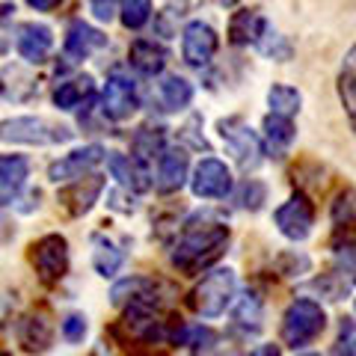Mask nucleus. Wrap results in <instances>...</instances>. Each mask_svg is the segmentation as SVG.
Segmentation results:
<instances>
[{"label": "nucleus", "instance_id": "1", "mask_svg": "<svg viewBox=\"0 0 356 356\" xmlns=\"http://www.w3.org/2000/svg\"><path fill=\"white\" fill-rule=\"evenodd\" d=\"M232 232L229 226L211 220V217H193L184 222L181 235H178L175 247L170 252V261L187 276H196L199 270L211 267L229 247Z\"/></svg>", "mask_w": 356, "mask_h": 356}, {"label": "nucleus", "instance_id": "2", "mask_svg": "<svg viewBox=\"0 0 356 356\" xmlns=\"http://www.w3.org/2000/svg\"><path fill=\"white\" fill-rule=\"evenodd\" d=\"M235 288H238L235 270H232V267H214L191 291L187 303H191V309L199 318H220L222 312L229 309L232 300H235Z\"/></svg>", "mask_w": 356, "mask_h": 356}, {"label": "nucleus", "instance_id": "3", "mask_svg": "<svg viewBox=\"0 0 356 356\" xmlns=\"http://www.w3.org/2000/svg\"><path fill=\"white\" fill-rule=\"evenodd\" d=\"M327 330V315L318 300L297 297L282 315V341L288 348H306Z\"/></svg>", "mask_w": 356, "mask_h": 356}, {"label": "nucleus", "instance_id": "4", "mask_svg": "<svg viewBox=\"0 0 356 356\" xmlns=\"http://www.w3.org/2000/svg\"><path fill=\"white\" fill-rule=\"evenodd\" d=\"M3 140L6 143H27V146H51V143H69L72 131L63 125H51L39 116H18L3 122Z\"/></svg>", "mask_w": 356, "mask_h": 356}, {"label": "nucleus", "instance_id": "5", "mask_svg": "<svg viewBox=\"0 0 356 356\" xmlns=\"http://www.w3.org/2000/svg\"><path fill=\"white\" fill-rule=\"evenodd\" d=\"M30 250V261L44 285H57L69 273V243L63 235H44Z\"/></svg>", "mask_w": 356, "mask_h": 356}, {"label": "nucleus", "instance_id": "6", "mask_svg": "<svg viewBox=\"0 0 356 356\" xmlns=\"http://www.w3.org/2000/svg\"><path fill=\"white\" fill-rule=\"evenodd\" d=\"M140 107V92H137V83L131 77L116 69L110 72L107 83H104V92H102V113L113 122H125L137 113Z\"/></svg>", "mask_w": 356, "mask_h": 356}, {"label": "nucleus", "instance_id": "7", "mask_svg": "<svg viewBox=\"0 0 356 356\" xmlns=\"http://www.w3.org/2000/svg\"><path fill=\"white\" fill-rule=\"evenodd\" d=\"M273 222L288 241H306L315 226V205L309 202L306 193H294L288 202L276 208Z\"/></svg>", "mask_w": 356, "mask_h": 356}, {"label": "nucleus", "instance_id": "8", "mask_svg": "<svg viewBox=\"0 0 356 356\" xmlns=\"http://www.w3.org/2000/svg\"><path fill=\"white\" fill-rule=\"evenodd\" d=\"M217 131H220L222 143L232 149V154L238 158V163L243 166V170H252V166L261 161V143H259V137L250 131V125L243 119H238V116L220 119Z\"/></svg>", "mask_w": 356, "mask_h": 356}, {"label": "nucleus", "instance_id": "9", "mask_svg": "<svg viewBox=\"0 0 356 356\" xmlns=\"http://www.w3.org/2000/svg\"><path fill=\"white\" fill-rule=\"evenodd\" d=\"M217 44H220V39H217L214 27L205 24V21H191L181 33V57L187 65L202 69V65H208L214 60Z\"/></svg>", "mask_w": 356, "mask_h": 356}, {"label": "nucleus", "instance_id": "10", "mask_svg": "<svg viewBox=\"0 0 356 356\" xmlns=\"http://www.w3.org/2000/svg\"><path fill=\"white\" fill-rule=\"evenodd\" d=\"M191 191L199 199H226L232 193V170L217 158L199 161L191 178Z\"/></svg>", "mask_w": 356, "mask_h": 356}, {"label": "nucleus", "instance_id": "11", "mask_svg": "<svg viewBox=\"0 0 356 356\" xmlns=\"http://www.w3.org/2000/svg\"><path fill=\"white\" fill-rule=\"evenodd\" d=\"M107 161V154L102 146H83V149H74L72 154H65V158L54 161L48 166V178L54 184H65V181H77V178H83L86 172H92L98 163Z\"/></svg>", "mask_w": 356, "mask_h": 356}, {"label": "nucleus", "instance_id": "12", "mask_svg": "<svg viewBox=\"0 0 356 356\" xmlns=\"http://www.w3.org/2000/svg\"><path fill=\"white\" fill-rule=\"evenodd\" d=\"M15 336H18V344L27 353L39 356L54 344V324H51V318L44 315V312H30V315H24L18 321Z\"/></svg>", "mask_w": 356, "mask_h": 356}, {"label": "nucleus", "instance_id": "13", "mask_svg": "<svg viewBox=\"0 0 356 356\" xmlns=\"http://www.w3.org/2000/svg\"><path fill=\"white\" fill-rule=\"evenodd\" d=\"M104 191V178L102 175H86V178H77L72 181L65 191L60 193V202L65 205L72 217H83L92 211V205L98 202V196Z\"/></svg>", "mask_w": 356, "mask_h": 356}, {"label": "nucleus", "instance_id": "14", "mask_svg": "<svg viewBox=\"0 0 356 356\" xmlns=\"http://www.w3.org/2000/svg\"><path fill=\"white\" fill-rule=\"evenodd\" d=\"M15 48L21 54V60L27 63H44L48 60V54L54 48V36L51 30L44 24H36V21H30V24H21L18 27V36H15Z\"/></svg>", "mask_w": 356, "mask_h": 356}, {"label": "nucleus", "instance_id": "15", "mask_svg": "<svg viewBox=\"0 0 356 356\" xmlns=\"http://www.w3.org/2000/svg\"><path fill=\"white\" fill-rule=\"evenodd\" d=\"M187 170H191V158L184 149H166L158 158V191L161 193H175L181 191L187 181Z\"/></svg>", "mask_w": 356, "mask_h": 356}, {"label": "nucleus", "instance_id": "16", "mask_svg": "<svg viewBox=\"0 0 356 356\" xmlns=\"http://www.w3.org/2000/svg\"><path fill=\"white\" fill-rule=\"evenodd\" d=\"M107 170L131 193H143V191L152 187L146 166H143L137 158H125V154H119V152H110L107 154Z\"/></svg>", "mask_w": 356, "mask_h": 356}, {"label": "nucleus", "instance_id": "17", "mask_svg": "<svg viewBox=\"0 0 356 356\" xmlns=\"http://www.w3.org/2000/svg\"><path fill=\"white\" fill-rule=\"evenodd\" d=\"M107 48V36L102 30L89 27L86 21H72L65 30V54L74 60H86L89 54Z\"/></svg>", "mask_w": 356, "mask_h": 356}, {"label": "nucleus", "instance_id": "18", "mask_svg": "<svg viewBox=\"0 0 356 356\" xmlns=\"http://www.w3.org/2000/svg\"><path fill=\"white\" fill-rule=\"evenodd\" d=\"M27 175H30V161L24 154H3V161H0V199H3L6 208L18 199Z\"/></svg>", "mask_w": 356, "mask_h": 356}, {"label": "nucleus", "instance_id": "19", "mask_svg": "<svg viewBox=\"0 0 356 356\" xmlns=\"http://www.w3.org/2000/svg\"><path fill=\"white\" fill-rule=\"evenodd\" d=\"M267 33V21L259 9H238L229 21V42L232 44H259V39Z\"/></svg>", "mask_w": 356, "mask_h": 356}, {"label": "nucleus", "instance_id": "20", "mask_svg": "<svg viewBox=\"0 0 356 356\" xmlns=\"http://www.w3.org/2000/svg\"><path fill=\"white\" fill-rule=\"evenodd\" d=\"M128 60H131V65H134V69H137L140 74L154 77V74L163 72V65H166V51L161 48L158 42H152V39H137V42L131 44V51H128Z\"/></svg>", "mask_w": 356, "mask_h": 356}, {"label": "nucleus", "instance_id": "21", "mask_svg": "<svg viewBox=\"0 0 356 356\" xmlns=\"http://www.w3.org/2000/svg\"><path fill=\"white\" fill-rule=\"evenodd\" d=\"M264 140H267V149H270L273 158H285L288 146L297 140V128L291 125L288 116H280V113H270L264 116Z\"/></svg>", "mask_w": 356, "mask_h": 356}, {"label": "nucleus", "instance_id": "22", "mask_svg": "<svg viewBox=\"0 0 356 356\" xmlns=\"http://www.w3.org/2000/svg\"><path fill=\"white\" fill-rule=\"evenodd\" d=\"M163 143H166V134H163L161 125H143L137 134H134L131 152L143 166H149L154 158H161V154L166 152Z\"/></svg>", "mask_w": 356, "mask_h": 356}, {"label": "nucleus", "instance_id": "23", "mask_svg": "<svg viewBox=\"0 0 356 356\" xmlns=\"http://www.w3.org/2000/svg\"><path fill=\"white\" fill-rule=\"evenodd\" d=\"M122 264H125V252H122L110 238L92 235V267H95V273L107 280V276L119 273Z\"/></svg>", "mask_w": 356, "mask_h": 356}, {"label": "nucleus", "instance_id": "24", "mask_svg": "<svg viewBox=\"0 0 356 356\" xmlns=\"http://www.w3.org/2000/svg\"><path fill=\"white\" fill-rule=\"evenodd\" d=\"M92 77L89 74H81V77H72V81H65L60 83L57 89H54V104H57L60 110H74V107H81L83 98L92 95Z\"/></svg>", "mask_w": 356, "mask_h": 356}, {"label": "nucleus", "instance_id": "25", "mask_svg": "<svg viewBox=\"0 0 356 356\" xmlns=\"http://www.w3.org/2000/svg\"><path fill=\"white\" fill-rule=\"evenodd\" d=\"M339 98L348 116L353 122V131H356V44L348 51V57L341 63V72H339Z\"/></svg>", "mask_w": 356, "mask_h": 356}, {"label": "nucleus", "instance_id": "26", "mask_svg": "<svg viewBox=\"0 0 356 356\" xmlns=\"http://www.w3.org/2000/svg\"><path fill=\"white\" fill-rule=\"evenodd\" d=\"M161 102L166 110H184L193 102V86L181 74H166L161 81Z\"/></svg>", "mask_w": 356, "mask_h": 356}, {"label": "nucleus", "instance_id": "27", "mask_svg": "<svg viewBox=\"0 0 356 356\" xmlns=\"http://www.w3.org/2000/svg\"><path fill=\"white\" fill-rule=\"evenodd\" d=\"M261 318H264L261 297L255 294V291L241 294L238 303H235V324L243 327L247 332H259V330H261Z\"/></svg>", "mask_w": 356, "mask_h": 356}, {"label": "nucleus", "instance_id": "28", "mask_svg": "<svg viewBox=\"0 0 356 356\" xmlns=\"http://www.w3.org/2000/svg\"><path fill=\"white\" fill-rule=\"evenodd\" d=\"M267 104H270L273 113L291 119L300 110V104H303V95H300L294 86H288V83H273L270 89H267Z\"/></svg>", "mask_w": 356, "mask_h": 356}, {"label": "nucleus", "instance_id": "29", "mask_svg": "<svg viewBox=\"0 0 356 356\" xmlns=\"http://www.w3.org/2000/svg\"><path fill=\"white\" fill-rule=\"evenodd\" d=\"M152 18V0H122L119 3V21L128 30L146 27Z\"/></svg>", "mask_w": 356, "mask_h": 356}, {"label": "nucleus", "instance_id": "30", "mask_svg": "<svg viewBox=\"0 0 356 356\" xmlns=\"http://www.w3.org/2000/svg\"><path fill=\"white\" fill-rule=\"evenodd\" d=\"M353 282H356V276H344V270H332V273H324L321 280H315V288L321 294H324L327 300H341L344 294H350V288H353Z\"/></svg>", "mask_w": 356, "mask_h": 356}, {"label": "nucleus", "instance_id": "31", "mask_svg": "<svg viewBox=\"0 0 356 356\" xmlns=\"http://www.w3.org/2000/svg\"><path fill=\"white\" fill-rule=\"evenodd\" d=\"M235 202H238V208H243V211H259V208L267 202V187H264L261 181H255V178H250V181H243V184L238 187Z\"/></svg>", "mask_w": 356, "mask_h": 356}, {"label": "nucleus", "instance_id": "32", "mask_svg": "<svg viewBox=\"0 0 356 356\" xmlns=\"http://www.w3.org/2000/svg\"><path fill=\"white\" fill-rule=\"evenodd\" d=\"M332 222L336 226H350L356 222V193L353 191H341L332 202Z\"/></svg>", "mask_w": 356, "mask_h": 356}, {"label": "nucleus", "instance_id": "33", "mask_svg": "<svg viewBox=\"0 0 356 356\" xmlns=\"http://www.w3.org/2000/svg\"><path fill=\"white\" fill-rule=\"evenodd\" d=\"M259 48H261L264 57H273V60H280V63H285L288 57H291V44H288L282 36L270 33V30H267L264 36L259 39Z\"/></svg>", "mask_w": 356, "mask_h": 356}, {"label": "nucleus", "instance_id": "34", "mask_svg": "<svg viewBox=\"0 0 356 356\" xmlns=\"http://www.w3.org/2000/svg\"><path fill=\"white\" fill-rule=\"evenodd\" d=\"M86 330H89V327H86V318L77 315V312L63 321V339L69 341V344H81V341L86 339Z\"/></svg>", "mask_w": 356, "mask_h": 356}, {"label": "nucleus", "instance_id": "35", "mask_svg": "<svg viewBox=\"0 0 356 356\" xmlns=\"http://www.w3.org/2000/svg\"><path fill=\"white\" fill-rule=\"evenodd\" d=\"M280 273L282 276H300V273H306L309 270V259L306 255H297V252H285L280 255Z\"/></svg>", "mask_w": 356, "mask_h": 356}, {"label": "nucleus", "instance_id": "36", "mask_svg": "<svg viewBox=\"0 0 356 356\" xmlns=\"http://www.w3.org/2000/svg\"><path fill=\"white\" fill-rule=\"evenodd\" d=\"M336 267L356 276V241H344L341 247H336Z\"/></svg>", "mask_w": 356, "mask_h": 356}, {"label": "nucleus", "instance_id": "37", "mask_svg": "<svg viewBox=\"0 0 356 356\" xmlns=\"http://www.w3.org/2000/svg\"><path fill=\"white\" fill-rule=\"evenodd\" d=\"M184 9H187V6H181V9H178V13H175V3H170V6H166L163 13H161V18L154 21V30H158L161 36H166V39H170L172 33H175L172 21H175V18H181V15H184Z\"/></svg>", "mask_w": 356, "mask_h": 356}, {"label": "nucleus", "instance_id": "38", "mask_svg": "<svg viewBox=\"0 0 356 356\" xmlns=\"http://www.w3.org/2000/svg\"><path fill=\"white\" fill-rule=\"evenodd\" d=\"M116 3H119V0H89V9H92V15L98 21H113Z\"/></svg>", "mask_w": 356, "mask_h": 356}, {"label": "nucleus", "instance_id": "39", "mask_svg": "<svg viewBox=\"0 0 356 356\" xmlns=\"http://www.w3.org/2000/svg\"><path fill=\"white\" fill-rule=\"evenodd\" d=\"M250 356H282V350H280V344H259Z\"/></svg>", "mask_w": 356, "mask_h": 356}, {"label": "nucleus", "instance_id": "40", "mask_svg": "<svg viewBox=\"0 0 356 356\" xmlns=\"http://www.w3.org/2000/svg\"><path fill=\"white\" fill-rule=\"evenodd\" d=\"M332 356H356V341H341L332 348Z\"/></svg>", "mask_w": 356, "mask_h": 356}, {"label": "nucleus", "instance_id": "41", "mask_svg": "<svg viewBox=\"0 0 356 356\" xmlns=\"http://www.w3.org/2000/svg\"><path fill=\"white\" fill-rule=\"evenodd\" d=\"M27 3L33 9H39V13H48V9H54L57 3H63V0H27Z\"/></svg>", "mask_w": 356, "mask_h": 356}, {"label": "nucleus", "instance_id": "42", "mask_svg": "<svg viewBox=\"0 0 356 356\" xmlns=\"http://www.w3.org/2000/svg\"><path fill=\"white\" fill-rule=\"evenodd\" d=\"M220 6H235V3H241V0H217Z\"/></svg>", "mask_w": 356, "mask_h": 356}, {"label": "nucleus", "instance_id": "43", "mask_svg": "<svg viewBox=\"0 0 356 356\" xmlns=\"http://www.w3.org/2000/svg\"><path fill=\"white\" fill-rule=\"evenodd\" d=\"M300 356H318V353H300Z\"/></svg>", "mask_w": 356, "mask_h": 356}, {"label": "nucleus", "instance_id": "44", "mask_svg": "<svg viewBox=\"0 0 356 356\" xmlns=\"http://www.w3.org/2000/svg\"><path fill=\"white\" fill-rule=\"evenodd\" d=\"M3 356H9V353H3Z\"/></svg>", "mask_w": 356, "mask_h": 356}]
</instances>
